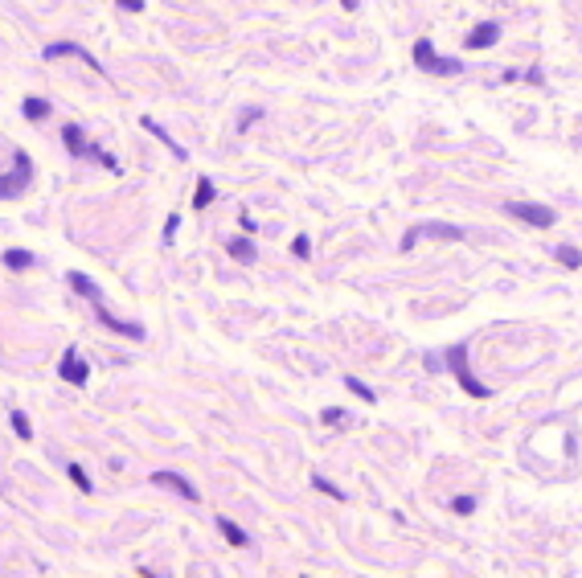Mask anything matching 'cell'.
<instances>
[{"mask_svg": "<svg viewBox=\"0 0 582 578\" xmlns=\"http://www.w3.org/2000/svg\"><path fill=\"white\" fill-rule=\"evenodd\" d=\"M443 361L451 365V373L460 378V385L472 394V398H492V390H488L484 382H476L472 378V369H467V340H460V345H451L447 353H443Z\"/></svg>", "mask_w": 582, "mask_h": 578, "instance_id": "cell-1", "label": "cell"}, {"mask_svg": "<svg viewBox=\"0 0 582 578\" xmlns=\"http://www.w3.org/2000/svg\"><path fill=\"white\" fill-rule=\"evenodd\" d=\"M418 238L460 242V238H467V234H463V226H451V221H418V226H410V230H406V238H402V250H410Z\"/></svg>", "mask_w": 582, "mask_h": 578, "instance_id": "cell-2", "label": "cell"}, {"mask_svg": "<svg viewBox=\"0 0 582 578\" xmlns=\"http://www.w3.org/2000/svg\"><path fill=\"white\" fill-rule=\"evenodd\" d=\"M29 181H33V160H29V152H17L13 156V172L8 176H0V197L8 201V197H21L29 189Z\"/></svg>", "mask_w": 582, "mask_h": 578, "instance_id": "cell-3", "label": "cell"}, {"mask_svg": "<svg viewBox=\"0 0 582 578\" xmlns=\"http://www.w3.org/2000/svg\"><path fill=\"white\" fill-rule=\"evenodd\" d=\"M414 66L427 74H460L463 70L455 58H439L431 41H414Z\"/></svg>", "mask_w": 582, "mask_h": 578, "instance_id": "cell-4", "label": "cell"}, {"mask_svg": "<svg viewBox=\"0 0 582 578\" xmlns=\"http://www.w3.org/2000/svg\"><path fill=\"white\" fill-rule=\"evenodd\" d=\"M505 210H509L512 217H521V221L537 226V230H550V226L558 221V214H554L550 205H537V201H509Z\"/></svg>", "mask_w": 582, "mask_h": 578, "instance_id": "cell-5", "label": "cell"}, {"mask_svg": "<svg viewBox=\"0 0 582 578\" xmlns=\"http://www.w3.org/2000/svg\"><path fill=\"white\" fill-rule=\"evenodd\" d=\"M152 484H160V488L176 492V496H181V501H189V505H197V501H201V492H197L185 476H176V472H156V476H152Z\"/></svg>", "mask_w": 582, "mask_h": 578, "instance_id": "cell-6", "label": "cell"}, {"mask_svg": "<svg viewBox=\"0 0 582 578\" xmlns=\"http://www.w3.org/2000/svg\"><path fill=\"white\" fill-rule=\"evenodd\" d=\"M70 288L78 291V295H86L95 308H107V300H103V288H98L91 275H82V271H70Z\"/></svg>", "mask_w": 582, "mask_h": 578, "instance_id": "cell-7", "label": "cell"}, {"mask_svg": "<svg viewBox=\"0 0 582 578\" xmlns=\"http://www.w3.org/2000/svg\"><path fill=\"white\" fill-rule=\"evenodd\" d=\"M496 37H500V25H496V21H480L472 33H467V41H463V46H467V49H488Z\"/></svg>", "mask_w": 582, "mask_h": 578, "instance_id": "cell-8", "label": "cell"}, {"mask_svg": "<svg viewBox=\"0 0 582 578\" xmlns=\"http://www.w3.org/2000/svg\"><path fill=\"white\" fill-rule=\"evenodd\" d=\"M58 373H62V378H66V382H74V385H82L86 382V378H91V369H86V361H82V357H78V353H66V357H62V369H58Z\"/></svg>", "mask_w": 582, "mask_h": 578, "instance_id": "cell-9", "label": "cell"}, {"mask_svg": "<svg viewBox=\"0 0 582 578\" xmlns=\"http://www.w3.org/2000/svg\"><path fill=\"white\" fill-rule=\"evenodd\" d=\"M95 316L98 320H103V328H111V333H119V337H144V328H140V324H127V320H119V316H111L107 312V308H95Z\"/></svg>", "mask_w": 582, "mask_h": 578, "instance_id": "cell-10", "label": "cell"}, {"mask_svg": "<svg viewBox=\"0 0 582 578\" xmlns=\"http://www.w3.org/2000/svg\"><path fill=\"white\" fill-rule=\"evenodd\" d=\"M62 53H78V58H82V62H86L91 70H98V74H103V66L95 62V53H86L82 46H70V41H62V46H49V49H46V58H62Z\"/></svg>", "mask_w": 582, "mask_h": 578, "instance_id": "cell-11", "label": "cell"}, {"mask_svg": "<svg viewBox=\"0 0 582 578\" xmlns=\"http://www.w3.org/2000/svg\"><path fill=\"white\" fill-rule=\"evenodd\" d=\"M62 140H66V148H70L74 156H86V152H91L86 136H82V127H74V123H66V127H62Z\"/></svg>", "mask_w": 582, "mask_h": 578, "instance_id": "cell-12", "label": "cell"}, {"mask_svg": "<svg viewBox=\"0 0 582 578\" xmlns=\"http://www.w3.org/2000/svg\"><path fill=\"white\" fill-rule=\"evenodd\" d=\"M33 263H37L33 250H4V271H29Z\"/></svg>", "mask_w": 582, "mask_h": 578, "instance_id": "cell-13", "label": "cell"}, {"mask_svg": "<svg viewBox=\"0 0 582 578\" xmlns=\"http://www.w3.org/2000/svg\"><path fill=\"white\" fill-rule=\"evenodd\" d=\"M218 529H221V537H226L230 546H246V541H250V537H246V533L238 529V525H234L230 517H218Z\"/></svg>", "mask_w": 582, "mask_h": 578, "instance_id": "cell-14", "label": "cell"}, {"mask_svg": "<svg viewBox=\"0 0 582 578\" xmlns=\"http://www.w3.org/2000/svg\"><path fill=\"white\" fill-rule=\"evenodd\" d=\"M193 205H197V210L214 205V181H209V176H201V181H197V189H193Z\"/></svg>", "mask_w": 582, "mask_h": 578, "instance_id": "cell-15", "label": "cell"}, {"mask_svg": "<svg viewBox=\"0 0 582 578\" xmlns=\"http://www.w3.org/2000/svg\"><path fill=\"white\" fill-rule=\"evenodd\" d=\"M230 255L238 263H254V242L250 238H230Z\"/></svg>", "mask_w": 582, "mask_h": 578, "instance_id": "cell-16", "label": "cell"}, {"mask_svg": "<svg viewBox=\"0 0 582 578\" xmlns=\"http://www.w3.org/2000/svg\"><path fill=\"white\" fill-rule=\"evenodd\" d=\"M21 107H25V120H46V115H49V103H46V98H25Z\"/></svg>", "mask_w": 582, "mask_h": 578, "instance_id": "cell-17", "label": "cell"}, {"mask_svg": "<svg viewBox=\"0 0 582 578\" xmlns=\"http://www.w3.org/2000/svg\"><path fill=\"white\" fill-rule=\"evenodd\" d=\"M66 472H70L74 488H78V492H82V496H91V476H86V472H82V463H70V468H66Z\"/></svg>", "mask_w": 582, "mask_h": 578, "instance_id": "cell-18", "label": "cell"}, {"mask_svg": "<svg viewBox=\"0 0 582 578\" xmlns=\"http://www.w3.org/2000/svg\"><path fill=\"white\" fill-rule=\"evenodd\" d=\"M144 127L148 131H152V136H156V140H164V144L172 148V152H176V156H181V160H185V148L176 144V140H169V131H164V127H160V123H152V120H144Z\"/></svg>", "mask_w": 582, "mask_h": 578, "instance_id": "cell-19", "label": "cell"}, {"mask_svg": "<svg viewBox=\"0 0 582 578\" xmlns=\"http://www.w3.org/2000/svg\"><path fill=\"white\" fill-rule=\"evenodd\" d=\"M554 255H558V263H562V266H574V271L582 266V250H574V246H558Z\"/></svg>", "mask_w": 582, "mask_h": 578, "instance_id": "cell-20", "label": "cell"}, {"mask_svg": "<svg viewBox=\"0 0 582 578\" xmlns=\"http://www.w3.org/2000/svg\"><path fill=\"white\" fill-rule=\"evenodd\" d=\"M344 385H349V390H353V394H357L361 402H377V394H373V390H369V385H365L361 378H344Z\"/></svg>", "mask_w": 582, "mask_h": 578, "instance_id": "cell-21", "label": "cell"}, {"mask_svg": "<svg viewBox=\"0 0 582 578\" xmlns=\"http://www.w3.org/2000/svg\"><path fill=\"white\" fill-rule=\"evenodd\" d=\"M13 431H17V439H33V427H29L25 410H13Z\"/></svg>", "mask_w": 582, "mask_h": 578, "instance_id": "cell-22", "label": "cell"}, {"mask_svg": "<svg viewBox=\"0 0 582 578\" xmlns=\"http://www.w3.org/2000/svg\"><path fill=\"white\" fill-rule=\"evenodd\" d=\"M312 484L320 488V492H324V496H332V501H344V492H340L332 480H324V476H312Z\"/></svg>", "mask_w": 582, "mask_h": 578, "instance_id": "cell-23", "label": "cell"}, {"mask_svg": "<svg viewBox=\"0 0 582 578\" xmlns=\"http://www.w3.org/2000/svg\"><path fill=\"white\" fill-rule=\"evenodd\" d=\"M291 255H295V259H308V255H312V242H308L304 234H299V238L291 242Z\"/></svg>", "mask_w": 582, "mask_h": 578, "instance_id": "cell-24", "label": "cell"}, {"mask_svg": "<svg viewBox=\"0 0 582 578\" xmlns=\"http://www.w3.org/2000/svg\"><path fill=\"white\" fill-rule=\"evenodd\" d=\"M320 418H324V423H328V427H340V423H349V414H344V410H324V414H320Z\"/></svg>", "mask_w": 582, "mask_h": 578, "instance_id": "cell-25", "label": "cell"}, {"mask_svg": "<svg viewBox=\"0 0 582 578\" xmlns=\"http://www.w3.org/2000/svg\"><path fill=\"white\" fill-rule=\"evenodd\" d=\"M451 508H455L460 517H467V513L476 508V501H472V496H455V501H451Z\"/></svg>", "mask_w": 582, "mask_h": 578, "instance_id": "cell-26", "label": "cell"}, {"mask_svg": "<svg viewBox=\"0 0 582 578\" xmlns=\"http://www.w3.org/2000/svg\"><path fill=\"white\" fill-rule=\"evenodd\" d=\"M176 226H181V217H169V221H164V238H172V234H176Z\"/></svg>", "mask_w": 582, "mask_h": 578, "instance_id": "cell-27", "label": "cell"}]
</instances>
